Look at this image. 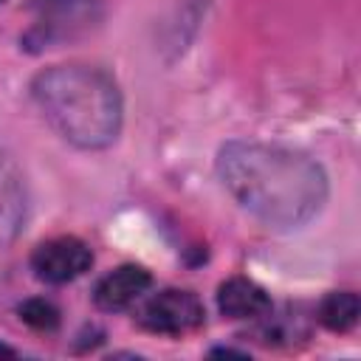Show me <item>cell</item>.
Instances as JSON below:
<instances>
[{"label":"cell","mask_w":361,"mask_h":361,"mask_svg":"<svg viewBox=\"0 0 361 361\" xmlns=\"http://www.w3.org/2000/svg\"><path fill=\"white\" fill-rule=\"evenodd\" d=\"M34 8L37 23L25 34V42L34 48H48L85 31L99 14V0H34Z\"/></svg>","instance_id":"3957f363"},{"label":"cell","mask_w":361,"mask_h":361,"mask_svg":"<svg viewBox=\"0 0 361 361\" xmlns=\"http://www.w3.org/2000/svg\"><path fill=\"white\" fill-rule=\"evenodd\" d=\"M226 192L274 231L310 223L327 203V175L302 149L265 141H228L217 152Z\"/></svg>","instance_id":"6da1fadb"},{"label":"cell","mask_w":361,"mask_h":361,"mask_svg":"<svg viewBox=\"0 0 361 361\" xmlns=\"http://www.w3.org/2000/svg\"><path fill=\"white\" fill-rule=\"evenodd\" d=\"M217 307L228 319H259L268 316L271 299L257 282L245 276H231L217 288Z\"/></svg>","instance_id":"ba28073f"},{"label":"cell","mask_w":361,"mask_h":361,"mask_svg":"<svg viewBox=\"0 0 361 361\" xmlns=\"http://www.w3.org/2000/svg\"><path fill=\"white\" fill-rule=\"evenodd\" d=\"M93 265V251L79 237H54L34 248L31 268L42 282L65 285Z\"/></svg>","instance_id":"5b68a950"},{"label":"cell","mask_w":361,"mask_h":361,"mask_svg":"<svg viewBox=\"0 0 361 361\" xmlns=\"http://www.w3.org/2000/svg\"><path fill=\"white\" fill-rule=\"evenodd\" d=\"M25 220V186L17 164L0 149V245H8Z\"/></svg>","instance_id":"52a82bcc"},{"label":"cell","mask_w":361,"mask_h":361,"mask_svg":"<svg viewBox=\"0 0 361 361\" xmlns=\"http://www.w3.org/2000/svg\"><path fill=\"white\" fill-rule=\"evenodd\" d=\"M17 313L34 330H56L59 324V310L48 299H25Z\"/></svg>","instance_id":"30bf717a"},{"label":"cell","mask_w":361,"mask_h":361,"mask_svg":"<svg viewBox=\"0 0 361 361\" xmlns=\"http://www.w3.org/2000/svg\"><path fill=\"white\" fill-rule=\"evenodd\" d=\"M358 316H361V299L353 290L327 293L319 305V322L333 333H347L350 327H355Z\"/></svg>","instance_id":"9c48e42d"},{"label":"cell","mask_w":361,"mask_h":361,"mask_svg":"<svg viewBox=\"0 0 361 361\" xmlns=\"http://www.w3.org/2000/svg\"><path fill=\"white\" fill-rule=\"evenodd\" d=\"M0 355H6V358H11V355H14V350H11V347H6V344L0 341Z\"/></svg>","instance_id":"8fae6325"},{"label":"cell","mask_w":361,"mask_h":361,"mask_svg":"<svg viewBox=\"0 0 361 361\" xmlns=\"http://www.w3.org/2000/svg\"><path fill=\"white\" fill-rule=\"evenodd\" d=\"M0 3H3V0H0Z\"/></svg>","instance_id":"7c38bea8"},{"label":"cell","mask_w":361,"mask_h":361,"mask_svg":"<svg viewBox=\"0 0 361 361\" xmlns=\"http://www.w3.org/2000/svg\"><path fill=\"white\" fill-rule=\"evenodd\" d=\"M31 96L45 121L79 149L110 147L121 130V93L90 65H54L34 76Z\"/></svg>","instance_id":"7a4b0ae2"},{"label":"cell","mask_w":361,"mask_h":361,"mask_svg":"<svg viewBox=\"0 0 361 361\" xmlns=\"http://www.w3.org/2000/svg\"><path fill=\"white\" fill-rule=\"evenodd\" d=\"M152 285V276L147 268L141 265H118L116 271H110L107 276L99 279L96 290H93V302L102 310H124L130 307L135 299H141V293H147V288Z\"/></svg>","instance_id":"8992f818"},{"label":"cell","mask_w":361,"mask_h":361,"mask_svg":"<svg viewBox=\"0 0 361 361\" xmlns=\"http://www.w3.org/2000/svg\"><path fill=\"white\" fill-rule=\"evenodd\" d=\"M203 302L192 293V290H161L155 293L144 307H141V327H147L149 333H166V336H180L189 333L195 327L203 324Z\"/></svg>","instance_id":"277c9868"}]
</instances>
